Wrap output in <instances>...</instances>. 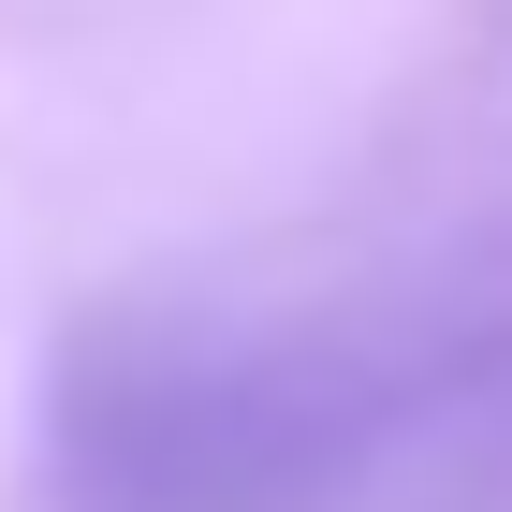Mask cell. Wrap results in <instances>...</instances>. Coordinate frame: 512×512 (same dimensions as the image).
<instances>
[{"mask_svg":"<svg viewBox=\"0 0 512 512\" xmlns=\"http://www.w3.org/2000/svg\"><path fill=\"white\" fill-rule=\"evenodd\" d=\"M44 512H512V235L74 322Z\"/></svg>","mask_w":512,"mask_h":512,"instance_id":"cell-1","label":"cell"}]
</instances>
